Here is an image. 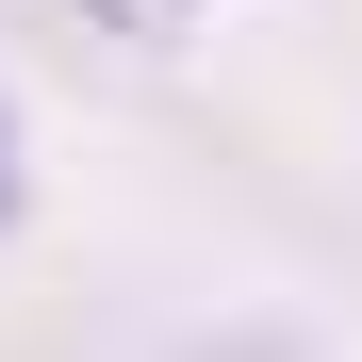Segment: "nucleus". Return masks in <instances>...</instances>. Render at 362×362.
<instances>
[{
	"instance_id": "nucleus-2",
	"label": "nucleus",
	"mask_w": 362,
	"mask_h": 362,
	"mask_svg": "<svg viewBox=\"0 0 362 362\" xmlns=\"http://www.w3.org/2000/svg\"><path fill=\"white\" fill-rule=\"evenodd\" d=\"M17 198H33V165H17V99H0V230H17Z\"/></svg>"
},
{
	"instance_id": "nucleus-1",
	"label": "nucleus",
	"mask_w": 362,
	"mask_h": 362,
	"mask_svg": "<svg viewBox=\"0 0 362 362\" xmlns=\"http://www.w3.org/2000/svg\"><path fill=\"white\" fill-rule=\"evenodd\" d=\"M83 17H99V33H181L198 0H83Z\"/></svg>"
}]
</instances>
